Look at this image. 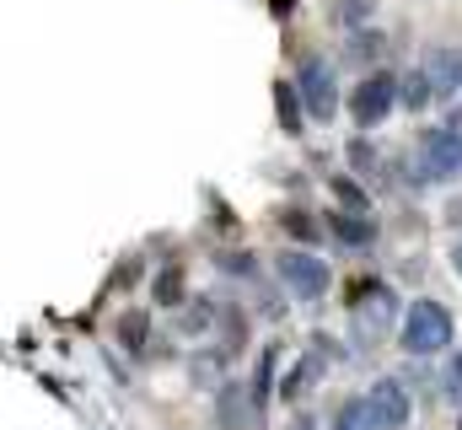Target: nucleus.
<instances>
[{
  "label": "nucleus",
  "mask_w": 462,
  "mask_h": 430,
  "mask_svg": "<svg viewBox=\"0 0 462 430\" xmlns=\"http://www.w3.org/2000/svg\"><path fill=\"white\" fill-rule=\"evenodd\" d=\"M452 333H457V322H452V313L441 302H414L403 313V328H398V339H403V350L414 360H430V355L452 350Z\"/></svg>",
  "instance_id": "1"
},
{
  "label": "nucleus",
  "mask_w": 462,
  "mask_h": 430,
  "mask_svg": "<svg viewBox=\"0 0 462 430\" xmlns=\"http://www.w3.org/2000/svg\"><path fill=\"white\" fill-rule=\"evenodd\" d=\"M462 173V135L457 129H425L414 140V183H447Z\"/></svg>",
  "instance_id": "2"
},
{
  "label": "nucleus",
  "mask_w": 462,
  "mask_h": 430,
  "mask_svg": "<svg viewBox=\"0 0 462 430\" xmlns=\"http://www.w3.org/2000/svg\"><path fill=\"white\" fill-rule=\"evenodd\" d=\"M274 269H280V285H285L296 302H318V296L328 291V280H334V269H328L318 253H307V248H285V253L274 258Z\"/></svg>",
  "instance_id": "3"
},
{
  "label": "nucleus",
  "mask_w": 462,
  "mask_h": 430,
  "mask_svg": "<svg viewBox=\"0 0 462 430\" xmlns=\"http://www.w3.org/2000/svg\"><path fill=\"white\" fill-rule=\"evenodd\" d=\"M296 92L307 103V118H334L339 108V87H334V65L323 54H301L296 65Z\"/></svg>",
  "instance_id": "4"
},
{
  "label": "nucleus",
  "mask_w": 462,
  "mask_h": 430,
  "mask_svg": "<svg viewBox=\"0 0 462 430\" xmlns=\"http://www.w3.org/2000/svg\"><path fill=\"white\" fill-rule=\"evenodd\" d=\"M393 318H398V296L387 285H371L355 307H349V322H355V339L360 344H382L393 333Z\"/></svg>",
  "instance_id": "5"
},
{
  "label": "nucleus",
  "mask_w": 462,
  "mask_h": 430,
  "mask_svg": "<svg viewBox=\"0 0 462 430\" xmlns=\"http://www.w3.org/2000/svg\"><path fill=\"white\" fill-rule=\"evenodd\" d=\"M393 108H398V76H393V70H376V76H365V81L355 87V98H349V118H355L360 129H376Z\"/></svg>",
  "instance_id": "6"
},
{
  "label": "nucleus",
  "mask_w": 462,
  "mask_h": 430,
  "mask_svg": "<svg viewBox=\"0 0 462 430\" xmlns=\"http://www.w3.org/2000/svg\"><path fill=\"white\" fill-rule=\"evenodd\" d=\"M365 404H371V415H376V430H403L409 415H414V398H409V388H403L398 377H376L371 393H365Z\"/></svg>",
  "instance_id": "7"
},
{
  "label": "nucleus",
  "mask_w": 462,
  "mask_h": 430,
  "mask_svg": "<svg viewBox=\"0 0 462 430\" xmlns=\"http://www.w3.org/2000/svg\"><path fill=\"white\" fill-rule=\"evenodd\" d=\"M253 415H258L253 388L226 382V388H221V398H216V425H221V430H247V420H253Z\"/></svg>",
  "instance_id": "8"
},
{
  "label": "nucleus",
  "mask_w": 462,
  "mask_h": 430,
  "mask_svg": "<svg viewBox=\"0 0 462 430\" xmlns=\"http://www.w3.org/2000/svg\"><path fill=\"white\" fill-rule=\"evenodd\" d=\"M425 70H430V81H436V103H452V98L462 92V54L457 49L425 54Z\"/></svg>",
  "instance_id": "9"
},
{
  "label": "nucleus",
  "mask_w": 462,
  "mask_h": 430,
  "mask_svg": "<svg viewBox=\"0 0 462 430\" xmlns=\"http://www.w3.org/2000/svg\"><path fill=\"white\" fill-rule=\"evenodd\" d=\"M328 231H334L345 248H371V242H376V226H371V215L334 210V215H328Z\"/></svg>",
  "instance_id": "10"
},
{
  "label": "nucleus",
  "mask_w": 462,
  "mask_h": 430,
  "mask_svg": "<svg viewBox=\"0 0 462 430\" xmlns=\"http://www.w3.org/2000/svg\"><path fill=\"white\" fill-rule=\"evenodd\" d=\"M436 103V81H430V70L425 65H414L403 81H398V108H409V113H420V108Z\"/></svg>",
  "instance_id": "11"
},
{
  "label": "nucleus",
  "mask_w": 462,
  "mask_h": 430,
  "mask_svg": "<svg viewBox=\"0 0 462 430\" xmlns=\"http://www.w3.org/2000/svg\"><path fill=\"white\" fill-rule=\"evenodd\" d=\"M328 430H376V415H371V404H365V398H345V404L334 409Z\"/></svg>",
  "instance_id": "12"
},
{
  "label": "nucleus",
  "mask_w": 462,
  "mask_h": 430,
  "mask_svg": "<svg viewBox=\"0 0 462 430\" xmlns=\"http://www.w3.org/2000/svg\"><path fill=\"white\" fill-rule=\"evenodd\" d=\"M387 49V38L376 33V27H360V33H349V43H345V60L349 65H371L376 54Z\"/></svg>",
  "instance_id": "13"
},
{
  "label": "nucleus",
  "mask_w": 462,
  "mask_h": 430,
  "mask_svg": "<svg viewBox=\"0 0 462 430\" xmlns=\"http://www.w3.org/2000/svg\"><path fill=\"white\" fill-rule=\"evenodd\" d=\"M274 103H280V124H285V129L296 135V129H301V113H307V103H301V92H296L291 81H280V87H274Z\"/></svg>",
  "instance_id": "14"
},
{
  "label": "nucleus",
  "mask_w": 462,
  "mask_h": 430,
  "mask_svg": "<svg viewBox=\"0 0 462 430\" xmlns=\"http://www.w3.org/2000/svg\"><path fill=\"white\" fill-rule=\"evenodd\" d=\"M274 360H280V350L269 344V350L258 355V366H253V404H258V409L269 404V388H274Z\"/></svg>",
  "instance_id": "15"
},
{
  "label": "nucleus",
  "mask_w": 462,
  "mask_h": 430,
  "mask_svg": "<svg viewBox=\"0 0 462 430\" xmlns=\"http://www.w3.org/2000/svg\"><path fill=\"white\" fill-rule=\"evenodd\" d=\"M323 366H328L323 355H307V360H301V366H296V371L285 377V398H301V393H307V388H312V382L323 377Z\"/></svg>",
  "instance_id": "16"
},
{
  "label": "nucleus",
  "mask_w": 462,
  "mask_h": 430,
  "mask_svg": "<svg viewBox=\"0 0 462 430\" xmlns=\"http://www.w3.org/2000/svg\"><path fill=\"white\" fill-rule=\"evenodd\" d=\"M371 11H376V0H339V5H334V22L349 27V33H360V27L371 22Z\"/></svg>",
  "instance_id": "17"
},
{
  "label": "nucleus",
  "mask_w": 462,
  "mask_h": 430,
  "mask_svg": "<svg viewBox=\"0 0 462 430\" xmlns=\"http://www.w3.org/2000/svg\"><path fill=\"white\" fill-rule=\"evenodd\" d=\"M151 291H156L162 307H178V302H183V269H162V275L151 280Z\"/></svg>",
  "instance_id": "18"
},
{
  "label": "nucleus",
  "mask_w": 462,
  "mask_h": 430,
  "mask_svg": "<svg viewBox=\"0 0 462 430\" xmlns=\"http://www.w3.org/2000/svg\"><path fill=\"white\" fill-rule=\"evenodd\" d=\"M145 328H151L145 313H124V318H118V339H124V350L140 355V350H145Z\"/></svg>",
  "instance_id": "19"
},
{
  "label": "nucleus",
  "mask_w": 462,
  "mask_h": 430,
  "mask_svg": "<svg viewBox=\"0 0 462 430\" xmlns=\"http://www.w3.org/2000/svg\"><path fill=\"white\" fill-rule=\"evenodd\" d=\"M334 200H339V210H349V215H365V210H371V200L355 189V178H334Z\"/></svg>",
  "instance_id": "20"
},
{
  "label": "nucleus",
  "mask_w": 462,
  "mask_h": 430,
  "mask_svg": "<svg viewBox=\"0 0 462 430\" xmlns=\"http://www.w3.org/2000/svg\"><path fill=\"white\" fill-rule=\"evenodd\" d=\"M285 231H291L296 242H318V237H323V226H318L307 210H291V215H285Z\"/></svg>",
  "instance_id": "21"
},
{
  "label": "nucleus",
  "mask_w": 462,
  "mask_h": 430,
  "mask_svg": "<svg viewBox=\"0 0 462 430\" xmlns=\"http://www.w3.org/2000/svg\"><path fill=\"white\" fill-rule=\"evenodd\" d=\"M216 264H221L226 275H236V280H253V275H258V258H253V253H221Z\"/></svg>",
  "instance_id": "22"
},
{
  "label": "nucleus",
  "mask_w": 462,
  "mask_h": 430,
  "mask_svg": "<svg viewBox=\"0 0 462 430\" xmlns=\"http://www.w3.org/2000/svg\"><path fill=\"white\" fill-rule=\"evenodd\" d=\"M349 167L355 173H376L382 167V156L371 151V140H349Z\"/></svg>",
  "instance_id": "23"
},
{
  "label": "nucleus",
  "mask_w": 462,
  "mask_h": 430,
  "mask_svg": "<svg viewBox=\"0 0 462 430\" xmlns=\"http://www.w3.org/2000/svg\"><path fill=\"white\" fill-rule=\"evenodd\" d=\"M447 388L462 398V355H452V360H447Z\"/></svg>",
  "instance_id": "24"
},
{
  "label": "nucleus",
  "mask_w": 462,
  "mask_h": 430,
  "mask_svg": "<svg viewBox=\"0 0 462 430\" xmlns=\"http://www.w3.org/2000/svg\"><path fill=\"white\" fill-rule=\"evenodd\" d=\"M285 430H318V420H312V415H296V420H291Z\"/></svg>",
  "instance_id": "25"
},
{
  "label": "nucleus",
  "mask_w": 462,
  "mask_h": 430,
  "mask_svg": "<svg viewBox=\"0 0 462 430\" xmlns=\"http://www.w3.org/2000/svg\"><path fill=\"white\" fill-rule=\"evenodd\" d=\"M452 264H457V275H462V242H457V253H452Z\"/></svg>",
  "instance_id": "26"
}]
</instances>
